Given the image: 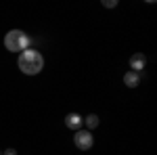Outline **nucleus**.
I'll return each mask as SVG.
<instances>
[{"label":"nucleus","instance_id":"423d86ee","mask_svg":"<svg viewBox=\"0 0 157 155\" xmlns=\"http://www.w3.org/2000/svg\"><path fill=\"white\" fill-rule=\"evenodd\" d=\"M138 82H140V78H138L136 72H126V76H124V84H126L128 88H136Z\"/></svg>","mask_w":157,"mask_h":155},{"label":"nucleus","instance_id":"7ed1b4c3","mask_svg":"<svg viewBox=\"0 0 157 155\" xmlns=\"http://www.w3.org/2000/svg\"><path fill=\"white\" fill-rule=\"evenodd\" d=\"M73 143H75V147L78 149H82V151H88L90 147H92V134L88 130H78L75 132V136H73Z\"/></svg>","mask_w":157,"mask_h":155},{"label":"nucleus","instance_id":"f257e3e1","mask_svg":"<svg viewBox=\"0 0 157 155\" xmlns=\"http://www.w3.org/2000/svg\"><path fill=\"white\" fill-rule=\"evenodd\" d=\"M17 65H19V69L27 76H36V73L42 72V67H44V57L38 52V50H23L21 55H19V61H17Z\"/></svg>","mask_w":157,"mask_h":155},{"label":"nucleus","instance_id":"20e7f679","mask_svg":"<svg viewBox=\"0 0 157 155\" xmlns=\"http://www.w3.org/2000/svg\"><path fill=\"white\" fill-rule=\"evenodd\" d=\"M145 65H147V59H145V55H143V52H134L132 57H130V67H132V72L138 73Z\"/></svg>","mask_w":157,"mask_h":155},{"label":"nucleus","instance_id":"39448f33","mask_svg":"<svg viewBox=\"0 0 157 155\" xmlns=\"http://www.w3.org/2000/svg\"><path fill=\"white\" fill-rule=\"evenodd\" d=\"M82 122H84L82 115H78V113H69V115L65 118V126H67L69 130L78 132V130H80V126H82Z\"/></svg>","mask_w":157,"mask_h":155},{"label":"nucleus","instance_id":"f03ea898","mask_svg":"<svg viewBox=\"0 0 157 155\" xmlns=\"http://www.w3.org/2000/svg\"><path fill=\"white\" fill-rule=\"evenodd\" d=\"M4 46H6V50H11V52H23L25 48L29 46V38L21 29H11L4 36Z\"/></svg>","mask_w":157,"mask_h":155},{"label":"nucleus","instance_id":"9d476101","mask_svg":"<svg viewBox=\"0 0 157 155\" xmlns=\"http://www.w3.org/2000/svg\"><path fill=\"white\" fill-rule=\"evenodd\" d=\"M0 155H2V153H0Z\"/></svg>","mask_w":157,"mask_h":155},{"label":"nucleus","instance_id":"0eeeda50","mask_svg":"<svg viewBox=\"0 0 157 155\" xmlns=\"http://www.w3.org/2000/svg\"><path fill=\"white\" fill-rule=\"evenodd\" d=\"M84 122H86V126H88V128H97V126H98V118L94 115V113H92V115H88Z\"/></svg>","mask_w":157,"mask_h":155},{"label":"nucleus","instance_id":"1a4fd4ad","mask_svg":"<svg viewBox=\"0 0 157 155\" xmlns=\"http://www.w3.org/2000/svg\"><path fill=\"white\" fill-rule=\"evenodd\" d=\"M2 155H17V151H15V149H6Z\"/></svg>","mask_w":157,"mask_h":155},{"label":"nucleus","instance_id":"6e6552de","mask_svg":"<svg viewBox=\"0 0 157 155\" xmlns=\"http://www.w3.org/2000/svg\"><path fill=\"white\" fill-rule=\"evenodd\" d=\"M103 4H105V6H107V9H113V6H115V4H117V0H105V2H103Z\"/></svg>","mask_w":157,"mask_h":155}]
</instances>
